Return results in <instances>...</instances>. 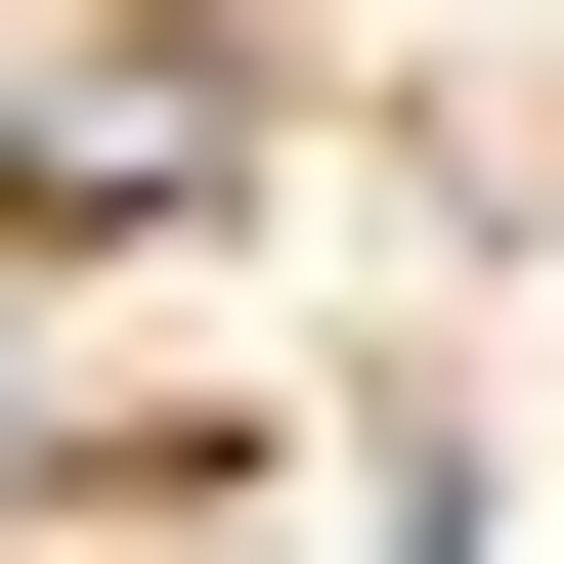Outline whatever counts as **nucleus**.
<instances>
[{
    "label": "nucleus",
    "mask_w": 564,
    "mask_h": 564,
    "mask_svg": "<svg viewBox=\"0 0 564 564\" xmlns=\"http://www.w3.org/2000/svg\"><path fill=\"white\" fill-rule=\"evenodd\" d=\"M261 131H217V44L174 0H0V217H217Z\"/></svg>",
    "instance_id": "nucleus-1"
},
{
    "label": "nucleus",
    "mask_w": 564,
    "mask_h": 564,
    "mask_svg": "<svg viewBox=\"0 0 564 564\" xmlns=\"http://www.w3.org/2000/svg\"><path fill=\"white\" fill-rule=\"evenodd\" d=\"M0 478H44V348H0Z\"/></svg>",
    "instance_id": "nucleus-2"
}]
</instances>
